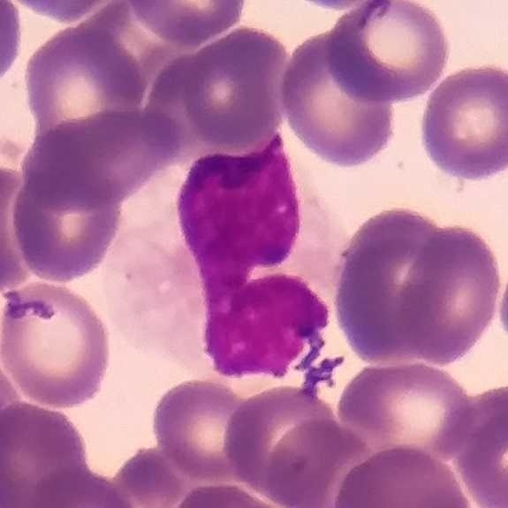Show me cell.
<instances>
[{"label": "cell", "mask_w": 508, "mask_h": 508, "mask_svg": "<svg viewBox=\"0 0 508 508\" xmlns=\"http://www.w3.org/2000/svg\"><path fill=\"white\" fill-rule=\"evenodd\" d=\"M178 215L204 299L243 284L255 269L284 262L298 237L299 210L280 133L255 151L194 160Z\"/></svg>", "instance_id": "7a4b0ae2"}, {"label": "cell", "mask_w": 508, "mask_h": 508, "mask_svg": "<svg viewBox=\"0 0 508 508\" xmlns=\"http://www.w3.org/2000/svg\"><path fill=\"white\" fill-rule=\"evenodd\" d=\"M206 353L223 375L282 376L323 346L329 310L300 278L269 274L204 300Z\"/></svg>", "instance_id": "ba28073f"}, {"label": "cell", "mask_w": 508, "mask_h": 508, "mask_svg": "<svg viewBox=\"0 0 508 508\" xmlns=\"http://www.w3.org/2000/svg\"><path fill=\"white\" fill-rule=\"evenodd\" d=\"M179 56L148 30L129 2H112L47 42L27 69L37 133L106 111L140 109Z\"/></svg>", "instance_id": "5b68a950"}, {"label": "cell", "mask_w": 508, "mask_h": 508, "mask_svg": "<svg viewBox=\"0 0 508 508\" xmlns=\"http://www.w3.org/2000/svg\"><path fill=\"white\" fill-rule=\"evenodd\" d=\"M423 143L435 164L463 179H481L507 166V73L468 68L448 76L430 95Z\"/></svg>", "instance_id": "7c38bea8"}, {"label": "cell", "mask_w": 508, "mask_h": 508, "mask_svg": "<svg viewBox=\"0 0 508 508\" xmlns=\"http://www.w3.org/2000/svg\"><path fill=\"white\" fill-rule=\"evenodd\" d=\"M181 507H268L271 506L244 485L218 481L192 487Z\"/></svg>", "instance_id": "ffe728a7"}, {"label": "cell", "mask_w": 508, "mask_h": 508, "mask_svg": "<svg viewBox=\"0 0 508 508\" xmlns=\"http://www.w3.org/2000/svg\"><path fill=\"white\" fill-rule=\"evenodd\" d=\"M472 398V421L452 459L454 468L478 505L507 508V389Z\"/></svg>", "instance_id": "2e32d148"}, {"label": "cell", "mask_w": 508, "mask_h": 508, "mask_svg": "<svg viewBox=\"0 0 508 508\" xmlns=\"http://www.w3.org/2000/svg\"><path fill=\"white\" fill-rule=\"evenodd\" d=\"M240 400L224 384L195 380L176 385L158 402L154 416L157 448L192 487L235 481L225 442Z\"/></svg>", "instance_id": "5bb4252c"}, {"label": "cell", "mask_w": 508, "mask_h": 508, "mask_svg": "<svg viewBox=\"0 0 508 508\" xmlns=\"http://www.w3.org/2000/svg\"><path fill=\"white\" fill-rule=\"evenodd\" d=\"M499 287L495 257L481 237L397 209L366 221L351 239L336 314L364 361L444 366L481 338Z\"/></svg>", "instance_id": "6da1fadb"}, {"label": "cell", "mask_w": 508, "mask_h": 508, "mask_svg": "<svg viewBox=\"0 0 508 508\" xmlns=\"http://www.w3.org/2000/svg\"><path fill=\"white\" fill-rule=\"evenodd\" d=\"M1 457L7 506L120 501L113 482L88 470L78 432L58 413L26 402L2 409Z\"/></svg>", "instance_id": "30bf717a"}, {"label": "cell", "mask_w": 508, "mask_h": 508, "mask_svg": "<svg viewBox=\"0 0 508 508\" xmlns=\"http://www.w3.org/2000/svg\"><path fill=\"white\" fill-rule=\"evenodd\" d=\"M175 164V152L150 110L106 111L38 133L14 201L53 219L117 223L123 203Z\"/></svg>", "instance_id": "277c9868"}, {"label": "cell", "mask_w": 508, "mask_h": 508, "mask_svg": "<svg viewBox=\"0 0 508 508\" xmlns=\"http://www.w3.org/2000/svg\"><path fill=\"white\" fill-rule=\"evenodd\" d=\"M113 482L124 503L141 506H175L192 488L158 448L140 451Z\"/></svg>", "instance_id": "d6986e66"}, {"label": "cell", "mask_w": 508, "mask_h": 508, "mask_svg": "<svg viewBox=\"0 0 508 508\" xmlns=\"http://www.w3.org/2000/svg\"><path fill=\"white\" fill-rule=\"evenodd\" d=\"M319 36L334 83L367 102L391 104L423 95L448 57L436 17L407 1L359 3Z\"/></svg>", "instance_id": "52a82bcc"}, {"label": "cell", "mask_w": 508, "mask_h": 508, "mask_svg": "<svg viewBox=\"0 0 508 508\" xmlns=\"http://www.w3.org/2000/svg\"><path fill=\"white\" fill-rule=\"evenodd\" d=\"M338 419L372 451L409 447L451 461L473 417V398L446 371L423 362L364 368L343 390Z\"/></svg>", "instance_id": "9c48e42d"}, {"label": "cell", "mask_w": 508, "mask_h": 508, "mask_svg": "<svg viewBox=\"0 0 508 508\" xmlns=\"http://www.w3.org/2000/svg\"><path fill=\"white\" fill-rule=\"evenodd\" d=\"M281 98L284 117L298 138L330 163H364L392 134L391 104L359 101L337 87L326 69L319 34L288 58Z\"/></svg>", "instance_id": "8fae6325"}, {"label": "cell", "mask_w": 508, "mask_h": 508, "mask_svg": "<svg viewBox=\"0 0 508 508\" xmlns=\"http://www.w3.org/2000/svg\"><path fill=\"white\" fill-rule=\"evenodd\" d=\"M140 23L160 40L186 54L216 40L238 22L242 2H129Z\"/></svg>", "instance_id": "ac0fdd59"}, {"label": "cell", "mask_w": 508, "mask_h": 508, "mask_svg": "<svg viewBox=\"0 0 508 508\" xmlns=\"http://www.w3.org/2000/svg\"><path fill=\"white\" fill-rule=\"evenodd\" d=\"M1 330L4 370L32 402L73 407L100 390L106 331L90 305L68 288L46 281L7 289Z\"/></svg>", "instance_id": "8992f818"}, {"label": "cell", "mask_w": 508, "mask_h": 508, "mask_svg": "<svg viewBox=\"0 0 508 508\" xmlns=\"http://www.w3.org/2000/svg\"><path fill=\"white\" fill-rule=\"evenodd\" d=\"M316 397L311 388L281 386L240 400L225 442L235 481L254 492L261 462L276 434Z\"/></svg>", "instance_id": "e0dca14e"}, {"label": "cell", "mask_w": 508, "mask_h": 508, "mask_svg": "<svg viewBox=\"0 0 508 508\" xmlns=\"http://www.w3.org/2000/svg\"><path fill=\"white\" fill-rule=\"evenodd\" d=\"M287 61L275 37L238 27L170 62L145 107L169 124L184 163L255 151L279 134Z\"/></svg>", "instance_id": "3957f363"}, {"label": "cell", "mask_w": 508, "mask_h": 508, "mask_svg": "<svg viewBox=\"0 0 508 508\" xmlns=\"http://www.w3.org/2000/svg\"><path fill=\"white\" fill-rule=\"evenodd\" d=\"M469 506L445 461L409 447L372 451L347 472L334 501L337 508Z\"/></svg>", "instance_id": "9a60e30c"}, {"label": "cell", "mask_w": 508, "mask_h": 508, "mask_svg": "<svg viewBox=\"0 0 508 508\" xmlns=\"http://www.w3.org/2000/svg\"><path fill=\"white\" fill-rule=\"evenodd\" d=\"M371 452L318 397L277 433L254 492L281 507H334L347 472Z\"/></svg>", "instance_id": "4fadbf2b"}]
</instances>
